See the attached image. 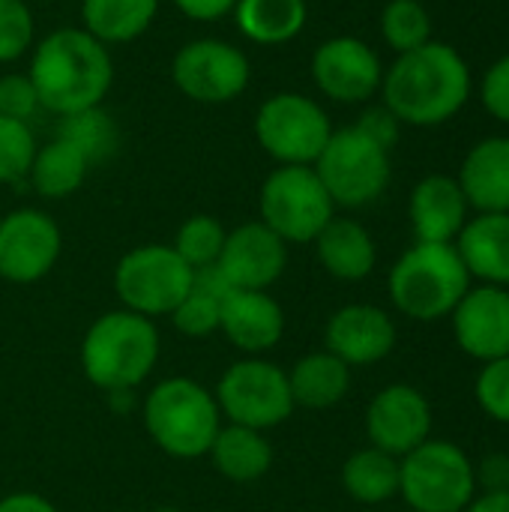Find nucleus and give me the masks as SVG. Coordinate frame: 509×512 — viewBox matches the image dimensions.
Segmentation results:
<instances>
[{
  "label": "nucleus",
  "mask_w": 509,
  "mask_h": 512,
  "mask_svg": "<svg viewBox=\"0 0 509 512\" xmlns=\"http://www.w3.org/2000/svg\"><path fill=\"white\" fill-rule=\"evenodd\" d=\"M471 93L474 78L465 54L438 39H429L408 54H396L381 81V102L402 126L414 129L450 123L468 105Z\"/></svg>",
  "instance_id": "f257e3e1"
},
{
  "label": "nucleus",
  "mask_w": 509,
  "mask_h": 512,
  "mask_svg": "<svg viewBox=\"0 0 509 512\" xmlns=\"http://www.w3.org/2000/svg\"><path fill=\"white\" fill-rule=\"evenodd\" d=\"M27 75L42 111L66 117L105 102L114 84L111 48L84 27H57L30 48Z\"/></svg>",
  "instance_id": "f03ea898"
},
{
  "label": "nucleus",
  "mask_w": 509,
  "mask_h": 512,
  "mask_svg": "<svg viewBox=\"0 0 509 512\" xmlns=\"http://www.w3.org/2000/svg\"><path fill=\"white\" fill-rule=\"evenodd\" d=\"M159 345L153 318L114 309L87 327L81 342V369L93 387L105 393H129L156 369Z\"/></svg>",
  "instance_id": "7ed1b4c3"
},
{
  "label": "nucleus",
  "mask_w": 509,
  "mask_h": 512,
  "mask_svg": "<svg viewBox=\"0 0 509 512\" xmlns=\"http://www.w3.org/2000/svg\"><path fill=\"white\" fill-rule=\"evenodd\" d=\"M393 306L414 321H441L453 315L471 291V273L456 243H414L387 279Z\"/></svg>",
  "instance_id": "20e7f679"
},
{
  "label": "nucleus",
  "mask_w": 509,
  "mask_h": 512,
  "mask_svg": "<svg viewBox=\"0 0 509 512\" xmlns=\"http://www.w3.org/2000/svg\"><path fill=\"white\" fill-rule=\"evenodd\" d=\"M144 429L174 459L207 456L222 414L216 396L192 378H165L144 399Z\"/></svg>",
  "instance_id": "39448f33"
},
{
  "label": "nucleus",
  "mask_w": 509,
  "mask_h": 512,
  "mask_svg": "<svg viewBox=\"0 0 509 512\" xmlns=\"http://www.w3.org/2000/svg\"><path fill=\"white\" fill-rule=\"evenodd\" d=\"M399 495L414 512H462L477 498L474 465L453 441H426L399 459Z\"/></svg>",
  "instance_id": "423d86ee"
},
{
  "label": "nucleus",
  "mask_w": 509,
  "mask_h": 512,
  "mask_svg": "<svg viewBox=\"0 0 509 512\" xmlns=\"http://www.w3.org/2000/svg\"><path fill=\"white\" fill-rule=\"evenodd\" d=\"M312 168L330 192L333 204L348 210L375 204L387 192L393 177L390 150L366 138L357 126L333 129L327 147Z\"/></svg>",
  "instance_id": "0eeeda50"
},
{
  "label": "nucleus",
  "mask_w": 509,
  "mask_h": 512,
  "mask_svg": "<svg viewBox=\"0 0 509 512\" xmlns=\"http://www.w3.org/2000/svg\"><path fill=\"white\" fill-rule=\"evenodd\" d=\"M255 141L279 165H315L333 135V120L306 93L279 90L255 111Z\"/></svg>",
  "instance_id": "6e6552de"
},
{
  "label": "nucleus",
  "mask_w": 509,
  "mask_h": 512,
  "mask_svg": "<svg viewBox=\"0 0 509 512\" xmlns=\"http://www.w3.org/2000/svg\"><path fill=\"white\" fill-rule=\"evenodd\" d=\"M258 213L291 246L312 243L336 216V204L312 165H279L261 183Z\"/></svg>",
  "instance_id": "1a4fd4ad"
},
{
  "label": "nucleus",
  "mask_w": 509,
  "mask_h": 512,
  "mask_svg": "<svg viewBox=\"0 0 509 512\" xmlns=\"http://www.w3.org/2000/svg\"><path fill=\"white\" fill-rule=\"evenodd\" d=\"M195 270L165 243L129 249L114 267V294L120 309L144 318L171 315L192 291Z\"/></svg>",
  "instance_id": "9d476101"
},
{
  "label": "nucleus",
  "mask_w": 509,
  "mask_h": 512,
  "mask_svg": "<svg viewBox=\"0 0 509 512\" xmlns=\"http://www.w3.org/2000/svg\"><path fill=\"white\" fill-rule=\"evenodd\" d=\"M213 396L219 414L228 423L258 432H270L282 426L297 408L291 396L288 372L261 357H246L231 363L219 378Z\"/></svg>",
  "instance_id": "9b49d317"
},
{
  "label": "nucleus",
  "mask_w": 509,
  "mask_h": 512,
  "mask_svg": "<svg viewBox=\"0 0 509 512\" xmlns=\"http://www.w3.org/2000/svg\"><path fill=\"white\" fill-rule=\"evenodd\" d=\"M171 81L192 102L225 105L246 93L252 81V63L240 45L201 36L177 48L171 60Z\"/></svg>",
  "instance_id": "f8f14e48"
},
{
  "label": "nucleus",
  "mask_w": 509,
  "mask_h": 512,
  "mask_svg": "<svg viewBox=\"0 0 509 512\" xmlns=\"http://www.w3.org/2000/svg\"><path fill=\"white\" fill-rule=\"evenodd\" d=\"M315 87L339 105H366L381 93L384 63L381 54L360 36H330L312 54Z\"/></svg>",
  "instance_id": "ddd939ff"
},
{
  "label": "nucleus",
  "mask_w": 509,
  "mask_h": 512,
  "mask_svg": "<svg viewBox=\"0 0 509 512\" xmlns=\"http://www.w3.org/2000/svg\"><path fill=\"white\" fill-rule=\"evenodd\" d=\"M63 249L57 222L39 207H18L0 219V279L33 285L45 279Z\"/></svg>",
  "instance_id": "4468645a"
},
{
  "label": "nucleus",
  "mask_w": 509,
  "mask_h": 512,
  "mask_svg": "<svg viewBox=\"0 0 509 512\" xmlns=\"http://www.w3.org/2000/svg\"><path fill=\"white\" fill-rule=\"evenodd\" d=\"M366 435L372 447L402 459L432 435V405L411 384L384 387L366 411Z\"/></svg>",
  "instance_id": "2eb2a0df"
},
{
  "label": "nucleus",
  "mask_w": 509,
  "mask_h": 512,
  "mask_svg": "<svg viewBox=\"0 0 509 512\" xmlns=\"http://www.w3.org/2000/svg\"><path fill=\"white\" fill-rule=\"evenodd\" d=\"M216 267L237 291H270L288 267V243L255 219L228 231Z\"/></svg>",
  "instance_id": "dca6fc26"
},
{
  "label": "nucleus",
  "mask_w": 509,
  "mask_h": 512,
  "mask_svg": "<svg viewBox=\"0 0 509 512\" xmlns=\"http://www.w3.org/2000/svg\"><path fill=\"white\" fill-rule=\"evenodd\" d=\"M453 336L459 348L480 360L492 363L509 357V291L495 285L471 288L453 309Z\"/></svg>",
  "instance_id": "f3484780"
},
{
  "label": "nucleus",
  "mask_w": 509,
  "mask_h": 512,
  "mask_svg": "<svg viewBox=\"0 0 509 512\" xmlns=\"http://www.w3.org/2000/svg\"><path fill=\"white\" fill-rule=\"evenodd\" d=\"M324 345L345 366H372L393 354L396 324L393 318L369 303H351L330 315Z\"/></svg>",
  "instance_id": "a211bd4d"
},
{
  "label": "nucleus",
  "mask_w": 509,
  "mask_h": 512,
  "mask_svg": "<svg viewBox=\"0 0 509 512\" xmlns=\"http://www.w3.org/2000/svg\"><path fill=\"white\" fill-rule=\"evenodd\" d=\"M408 219L417 243H456L471 219V207L459 180L450 174L423 177L411 189Z\"/></svg>",
  "instance_id": "6ab92c4d"
},
{
  "label": "nucleus",
  "mask_w": 509,
  "mask_h": 512,
  "mask_svg": "<svg viewBox=\"0 0 509 512\" xmlns=\"http://www.w3.org/2000/svg\"><path fill=\"white\" fill-rule=\"evenodd\" d=\"M219 330L237 351H243L249 357H261L282 342L285 312L270 297V291H237L234 288L222 300Z\"/></svg>",
  "instance_id": "aec40b11"
},
{
  "label": "nucleus",
  "mask_w": 509,
  "mask_h": 512,
  "mask_svg": "<svg viewBox=\"0 0 509 512\" xmlns=\"http://www.w3.org/2000/svg\"><path fill=\"white\" fill-rule=\"evenodd\" d=\"M474 213H509V135L480 138L456 174Z\"/></svg>",
  "instance_id": "412c9836"
},
{
  "label": "nucleus",
  "mask_w": 509,
  "mask_h": 512,
  "mask_svg": "<svg viewBox=\"0 0 509 512\" xmlns=\"http://www.w3.org/2000/svg\"><path fill=\"white\" fill-rule=\"evenodd\" d=\"M456 249L483 285L509 288V213H477L456 237Z\"/></svg>",
  "instance_id": "4be33fe9"
},
{
  "label": "nucleus",
  "mask_w": 509,
  "mask_h": 512,
  "mask_svg": "<svg viewBox=\"0 0 509 512\" xmlns=\"http://www.w3.org/2000/svg\"><path fill=\"white\" fill-rule=\"evenodd\" d=\"M312 243L321 267L339 282H363L378 264V246L372 234L348 216H333Z\"/></svg>",
  "instance_id": "5701e85b"
},
{
  "label": "nucleus",
  "mask_w": 509,
  "mask_h": 512,
  "mask_svg": "<svg viewBox=\"0 0 509 512\" xmlns=\"http://www.w3.org/2000/svg\"><path fill=\"white\" fill-rule=\"evenodd\" d=\"M234 24L243 39L255 45H288L309 21L306 0H237Z\"/></svg>",
  "instance_id": "b1692460"
},
{
  "label": "nucleus",
  "mask_w": 509,
  "mask_h": 512,
  "mask_svg": "<svg viewBox=\"0 0 509 512\" xmlns=\"http://www.w3.org/2000/svg\"><path fill=\"white\" fill-rule=\"evenodd\" d=\"M288 384H291L294 405L312 408V411H327L348 396L351 366H345L327 348L312 351L294 363V369L288 372Z\"/></svg>",
  "instance_id": "393cba45"
},
{
  "label": "nucleus",
  "mask_w": 509,
  "mask_h": 512,
  "mask_svg": "<svg viewBox=\"0 0 509 512\" xmlns=\"http://www.w3.org/2000/svg\"><path fill=\"white\" fill-rule=\"evenodd\" d=\"M213 468L231 483H255L273 465V447L258 429L246 426H222L207 450Z\"/></svg>",
  "instance_id": "a878e982"
},
{
  "label": "nucleus",
  "mask_w": 509,
  "mask_h": 512,
  "mask_svg": "<svg viewBox=\"0 0 509 512\" xmlns=\"http://www.w3.org/2000/svg\"><path fill=\"white\" fill-rule=\"evenodd\" d=\"M159 0H81V27L102 45H126L150 30Z\"/></svg>",
  "instance_id": "bb28decb"
},
{
  "label": "nucleus",
  "mask_w": 509,
  "mask_h": 512,
  "mask_svg": "<svg viewBox=\"0 0 509 512\" xmlns=\"http://www.w3.org/2000/svg\"><path fill=\"white\" fill-rule=\"evenodd\" d=\"M90 168L93 165L84 159L81 150H75L69 141L54 135L48 144L36 147L33 165L27 171V183L33 186L36 195L48 201H60V198L75 195L84 186Z\"/></svg>",
  "instance_id": "cd10ccee"
},
{
  "label": "nucleus",
  "mask_w": 509,
  "mask_h": 512,
  "mask_svg": "<svg viewBox=\"0 0 509 512\" xmlns=\"http://www.w3.org/2000/svg\"><path fill=\"white\" fill-rule=\"evenodd\" d=\"M342 486L363 507L387 504L399 495V459L378 447L357 450L342 465Z\"/></svg>",
  "instance_id": "c85d7f7f"
},
{
  "label": "nucleus",
  "mask_w": 509,
  "mask_h": 512,
  "mask_svg": "<svg viewBox=\"0 0 509 512\" xmlns=\"http://www.w3.org/2000/svg\"><path fill=\"white\" fill-rule=\"evenodd\" d=\"M57 138L81 150L90 165H102L120 147V126L102 105H96V108H84V111L60 117Z\"/></svg>",
  "instance_id": "c756f323"
},
{
  "label": "nucleus",
  "mask_w": 509,
  "mask_h": 512,
  "mask_svg": "<svg viewBox=\"0 0 509 512\" xmlns=\"http://www.w3.org/2000/svg\"><path fill=\"white\" fill-rule=\"evenodd\" d=\"M381 39L396 54H408L432 39V15L420 0H390L381 9Z\"/></svg>",
  "instance_id": "7c9ffc66"
},
{
  "label": "nucleus",
  "mask_w": 509,
  "mask_h": 512,
  "mask_svg": "<svg viewBox=\"0 0 509 512\" xmlns=\"http://www.w3.org/2000/svg\"><path fill=\"white\" fill-rule=\"evenodd\" d=\"M225 225L216 219V216H207V213H195L189 216L180 228H177V237L171 243V249L192 267V270H204V267H213L222 255V246H225Z\"/></svg>",
  "instance_id": "2f4dec72"
},
{
  "label": "nucleus",
  "mask_w": 509,
  "mask_h": 512,
  "mask_svg": "<svg viewBox=\"0 0 509 512\" xmlns=\"http://www.w3.org/2000/svg\"><path fill=\"white\" fill-rule=\"evenodd\" d=\"M36 138L30 123L0 114V183H21L36 156Z\"/></svg>",
  "instance_id": "473e14b6"
},
{
  "label": "nucleus",
  "mask_w": 509,
  "mask_h": 512,
  "mask_svg": "<svg viewBox=\"0 0 509 512\" xmlns=\"http://www.w3.org/2000/svg\"><path fill=\"white\" fill-rule=\"evenodd\" d=\"M36 42L33 9L27 0H0V66L30 54Z\"/></svg>",
  "instance_id": "72a5a7b5"
},
{
  "label": "nucleus",
  "mask_w": 509,
  "mask_h": 512,
  "mask_svg": "<svg viewBox=\"0 0 509 512\" xmlns=\"http://www.w3.org/2000/svg\"><path fill=\"white\" fill-rule=\"evenodd\" d=\"M222 300L225 297H213L201 288L192 285V291L180 300V306L171 312V321L174 327L183 333V336H192V339H204V336H213L219 333V321H222Z\"/></svg>",
  "instance_id": "f704fd0d"
},
{
  "label": "nucleus",
  "mask_w": 509,
  "mask_h": 512,
  "mask_svg": "<svg viewBox=\"0 0 509 512\" xmlns=\"http://www.w3.org/2000/svg\"><path fill=\"white\" fill-rule=\"evenodd\" d=\"M474 393H477V405L495 423L509 426V357L483 363L477 384H474Z\"/></svg>",
  "instance_id": "c9c22d12"
},
{
  "label": "nucleus",
  "mask_w": 509,
  "mask_h": 512,
  "mask_svg": "<svg viewBox=\"0 0 509 512\" xmlns=\"http://www.w3.org/2000/svg\"><path fill=\"white\" fill-rule=\"evenodd\" d=\"M42 111L39 105V93L30 81L27 72H6L0 75V114L30 123L36 114Z\"/></svg>",
  "instance_id": "e433bc0d"
},
{
  "label": "nucleus",
  "mask_w": 509,
  "mask_h": 512,
  "mask_svg": "<svg viewBox=\"0 0 509 512\" xmlns=\"http://www.w3.org/2000/svg\"><path fill=\"white\" fill-rule=\"evenodd\" d=\"M480 102L483 108L509 126V54L498 57L480 78Z\"/></svg>",
  "instance_id": "4c0bfd02"
},
{
  "label": "nucleus",
  "mask_w": 509,
  "mask_h": 512,
  "mask_svg": "<svg viewBox=\"0 0 509 512\" xmlns=\"http://www.w3.org/2000/svg\"><path fill=\"white\" fill-rule=\"evenodd\" d=\"M354 126H357L366 138H372L375 144H381V147H387V150H393V147H396V141H399V135H402V123H399V117H396L384 102H378V105H366Z\"/></svg>",
  "instance_id": "58836bf2"
},
{
  "label": "nucleus",
  "mask_w": 509,
  "mask_h": 512,
  "mask_svg": "<svg viewBox=\"0 0 509 512\" xmlns=\"http://www.w3.org/2000/svg\"><path fill=\"white\" fill-rule=\"evenodd\" d=\"M474 477L483 492H509V456L489 453L480 465H474Z\"/></svg>",
  "instance_id": "ea45409f"
},
{
  "label": "nucleus",
  "mask_w": 509,
  "mask_h": 512,
  "mask_svg": "<svg viewBox=\"0 0 509 512\" xmlns=\"http://www.w3.org/2000/svg\"><path fill=\"white\" fill-rule=\"evenodd\" d=\"M192 21H219L234 12L237 0H171Z\"/></svg>",
  "instance_id": "a19ab883"
},
{
  "label": "nucleus",
  "mask_w": 509,
  "mask_h": 512,
  "mask_svg": "<svg viewBox=\"0 0 509 512\" xmlns=\"http://www.w3.org/2000/svg\"><path fill=\"white\" fill-rule=\"evenodd\" d=\"M0 512H57V507L36 492H12L0 498Z\"/></svg>",
  "instance_id": "79ce46f5"
},
{
  "label": "nucleus",
  "mask_w": 509,
  "mask_h": 512,
  "mask_svg": "<svg viewBox=\"0 0 509 512\" xmlns=\"http://www.w3.org/2000/svg\"><path fill=\"white\" fill-rule=\"evenodd\" d=\"M462 512H509V492H483Z\"/></svg>",
  "instance_id": "37998d69"
},
{
  "label": "nucleus",
  "mask_w": 509,
  "mask_h": 512,
  "mask_svg": "<svg viewBox=\"0 0 509 512\" xmlns=\"http://www.w3.org/2000/svg\"><path fill=\"white\" fill-rule=\"evenodd\" d=\"M27 3H30V0H27Z\"/></svg>",
  "instance_id": "c03bdc74"
},
{
  "label": "nucleus",
  "mask_w": 509,
  "mask_h": 512,
  "mask_svg": "<svg viewBox=\"0 0 509 512\" xmlns=\"http://www.w3.org/2000/svg\"><path fill=\"white\" fill-rule=\"evenodd\" d=\"M411 512H414V510H411Z\"/></svg>",
  "instance_id": "a18cd8bd"
}]
</instances>
